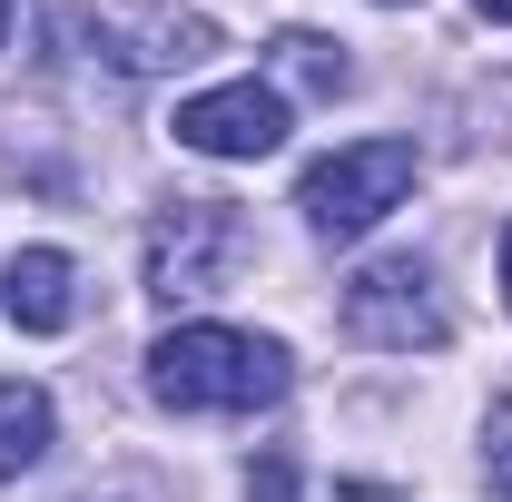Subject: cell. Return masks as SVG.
Returning a JSON list of instances; mask_svg holds the SVG:
<instances>
[{"mask_svg": "<svg viewBox=\"0 0 512 502\" xmlns=\"http://www.w3.org/2000/svg\"><path fill=\"white\" fill-rule=\"evenodd\" d=\"M296 384V355L247 325H178L148 345V394L168 414H256Z\"/></svg>", "mask_w": 512, "mask_h": 502, "instance_id": "1", "label": "cell"}, {"mask_svg": "<svg viewBox=\"0 0 512 502\" xmlns=\"http://www.w3.org/2000/svg\"><path fill=\"white\" fill-rule=\"evenodd\" d=\"M414 168H424V158H414V138H355V148H335V158L306 168L296 207H306V227H316V237H365L384 207H404Z\"/></svg>", "mask_w": 512, "mask_h": 502, "instance_id": "2", "label": "cell"}, {"mask_svg": "<svg viewBox=\"0 0 512 502\" xmlns=\"http://www.w3.org/2000/svg\"><path fill=\"white\" fill-rule=\"evenodd\" d=\"M237 247H247V227H237L227 197H178V207L148 227V296H168V306L217 296L227 266H237Z\"/></svg>", "mask_w": 512, "mask_h": 502, "instance_id": "3", "label": "cell"}, {"mask_svg": "<svg viewBox=\"0 0 512 502\" xmlns=\"http://www.w3.org/2000/svg\"><path fill=\"white\" fill-rule=\"evenodd\" d=\"M345 335L375 345V355H414V345H444L453 315H444L434 276H424L414 256H384V266H365V276L345 286Z\"/></svg>", "mask_w": 512, "mask_h": 502, "instance_id": "4", "label": "cell"}, {"mask_svg": "<svg viewBox=\"0 0 512 502\" xmlns=\"http://www.w3.org/2000/svg\"><path fill=\"white\" fill-rule=\"evenodd\" d=\"M168 128H178V148H197V158H276L286 128H296V109H286V89H266V79H227V89L178 99Z\"/></svg>", "mask_w": 512, "mask_h": 502, "instance_id": "5", "label": "cell"}, {"mask_svg": "<svg viewBox=\"0 0 512 502\" xmlns=\"http://www.w3.org/2000/svg\"><path fill=\"white\" fill-rule=\"evenodd\" d=\"M0 315H10V325H30V335L79 325V266H69L60 247H20L10 266H0Z\"/></svg>", "mask_w": 512, "mask_h": 502, "instance_id": "6", "label": "cell"}, {"mask_svg": "<svg viewBox=\"0 0 512 502\" xmlns=\"http://www.w3.org/2000/svg\"><path fill=\"white\" fill-rule=\"evenodd\" d=\"M50 443H60L50 394H40V384H20V375H0V483H10V473H30Z\"/></svg>", "mask_w": 512, "mask_h": 502, "instance_id": "7", "label": "cell"}, {"mask_svg": "<svg viewBox=\"0 0 512 502\" xmlns=\"http://www.w3.org/2000/svg\"><path fill=\"white\" fill-rule=\"evenodd\" d=\"M266 60L286 69V79H296V89H316V99H335V89H345V79H355V69H345V50H335V40H316V30H286V40H276V50H266Z\"/></svg>", "mask_w": 512, "mask_h": 502, "instance_id": "8", "label": "cell"}, {"mask_svg": "<svg viewBox=\"0 0 512 502\" xmlns=\"http://www.w3.org/2000/svg\"><path fill=\"white\" fill-rule=\"evenodd\" d=\"M247 493L256 502H286V493H296V463H247Z\"/></svg>", "mask_w": 512, "mask_h": 502, "instance_id": "9", "label": "cell"}, {"mask_svg": "<svg viewBox=\"0 0 512 502\" xmlns=\"http://www.w3.org/2000/svg\"><path fill=\"white\" fill-rule=\"evenodd\" d=\"M493 483H503V502H512V414H503V443H493Z\"/></svg>", "mask_w": 512, "mask_h": 502, "instance_id": "10", "label": "cell"}, {"mask_svg": "<svg viewBox=\"0 0 512 502\" xmlns=\"http://www.w3.org/2000/svg\"><path fill=\"white\" fill-rule=\"evenodd\" d=\"M473 10H483V20H512V0H473Z\"/></svg>", "mask_w": 512, "mask_h": 502, "instance_id": "11", "label": "cell"}, {"mask_svg": "<svg viewBox=\"0 0 512 502\" xmlns=\"http://www.w3.org/2000/svg\"><path fill=\"white\" fill-rule=\"evenodd\" d=\"M503 296H512V227H503Z\"/></svg>", "mask_w": 512, "mask_h": 502, "instance_id": "12", "label": "cell"}, {"mask_svg": "<svg viewBox=\"0 0 512 502\" xmlns=\"http://www.w3.org/2000/svg\"><path fill=\"white\" fill-rule=\"evenodd\" d=\"M10 20H20V0H0V40H10Z\"/></svg>", "mask_w": 512, "mask_h": 502, "instance_id": "13", "label": "cell"}, {"mask_svg": "<svg viewBox=\"0 0 512 502\" xmlns=\"http://www.w3.org/2000/svg\"><path fill=\"white\" fill-rule=\"evenodd\" d=\"M394 10H404V0H394Z\"/></svg>", "mask_w": 512, "mask_h": 502, "instance_id": "14", "label": "cell"}]
</instances>
